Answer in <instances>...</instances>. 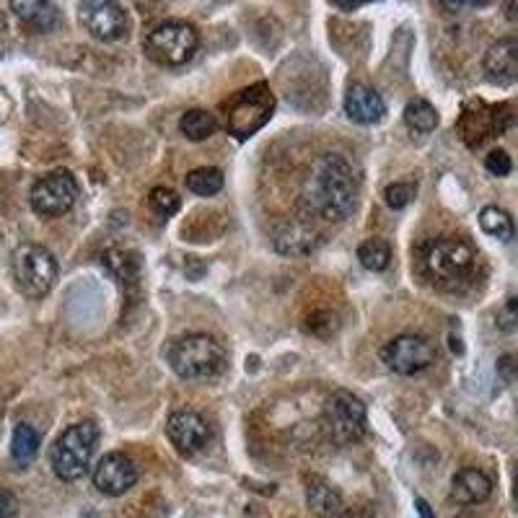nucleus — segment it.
<instances>
[{
    "label": "nucleus",
    "mask_w": 518,
    "mask_h": 518,
    "mask_svg": "<svg viewBox=\"0 0 518 518\" xmlns=\"http://www.w3.org/2000/svg\"><path fill=\"white\" fill-rule=\"evenodd\" d=\"M358 203V177L348 158L340 153H322L309 169L304 184L306 213L327 223L350 218Z\"/></svg>",
    "instance_id": "f257e3e1"
},
{
    "label": "nucleus",
    "mask_w": 518,
    "mask_h": 518,
    "mask_svg": "<svg viewBox=\"0 0 518 518\" xmlns=\"http://www.w3.org/2000/svg\"><path fill=\"white\" fill-rule=\"evenodd\" d=\"M477 252L459 236H441L423 249V270L441 291H464L477 275Z\"/></svg>",
    "instance_id": "f03ea898"
},
{
    "label": "nucleus",
    "mask_w": 518,
    "mask_h": 518,
    "mask_svg": "<svg viewBox=\"0 0 518 518\" xmlns=\"http://www.w3.org/2000/svg\"><path fill=\"white\" fill-rule=\"evenodd\" d=\"M166 363L184 381H208L221 376L228 366V353L223 342L205 332L179 335L166 348Z\"/></svg>",
    "instance_id": "7ed1b4c3"
},
{
    "label": "nucleus",
    "mask_w": 518,
    "mask_h": 518,
    "mask_svg": "<svg viewBox=\"0 0 518 518\" xmlns=\"http://www.w3.org/2000/svg\"><path fill=\"white\" fill-rule=\"evenodd\" d=\"M102 430L94 420H81L65 428L50 449V467L57 480L78 482L89 474Z\"/></svg>",
    "instance_id": "20e7f679"
},
{
    "label": "nucleus",
    "mask_w": 518,
    "mask_h": 518,
    "mask_svg": "<svg viewBox=\"0 0 518 518\" xmlns=\"http://www.w3.org/2000/svg\"><path fill=\"white\" fill-rule=\"evenodd\" d=\"M272 112H275V96L267 83H254L249 89L236 91L223 104L226 130L236 140H249L254 133H259L270 122Z\"/></svg>",
    "instance_id": "39448f33"
},
{
    "label": "nucleus",
    "mask_w": 518,
    "mask_h": 518,
    "mask_svg": "<svg viewBox=\"0 0 518 518\" xmlns=\"http://www.w3.org/2000/svg\"><path fill=\"white\" fill-rule=\"evenodd\" d=\"M146 55L164 68H182L195 57L200 34L187 21H161L146 34Z\"/></svg>",
    "instance_id": "423d86ee"
},
{
    "label": "nucleus",
    "mask_w": 518,
    "mask_h": 518,
    "mask_svg": "<svg viewBox=\"0 0 518 518\" xmlns=\"http://www.w3.org/2000/svg\"><path fill=\"white\" fill-rule=\"evenodd\" d=\"M11 270L26 298H45L57 283V259L42 244H21L11 257Z\"/></svg>",
    "instance_id": "0eeeda50"
},
{
    "label": "nucleus",
    "mask_w": 518,
    "mask_h": 518,
    "mask_svg": "<svg viewBox=\"0 0 518 518\" xmlns=\"http://www.w3.org/2000/svg\"><path fill=\"white\" fill-rule=\"evenodd\" d=\"M324 425H327L329 438L340 446L358 443L366 436L368 428V410L363 399L355 397L348 389L332 392L324 407Z\"/></svg>",
    "instance_id": "6e6552de"
},
{
    "label": "nucleus",
    "mask_w": 518,
    "mask_h": 518,
    "mask_svg": "<svg viewBox=\"0 0 518 518\" xmlns=\"http://www.w3.org/2000/svg\"><path fill=\"white\" fill-rule=\"evenodd\" d=\"M78 182L68 169H57L37 179L29 195L32 210L39 218H60L70 213L78 200Z\"/></svg>",
    "instance_id": "1a4fd4ad"
},
{
    "label": "nucleus",
    "mask_w": 518,
    "mask_h": 518,
    "mask_svg": "<svg viewBox=\"0 0 518 518\" xmlns=\"http://www.w3.org/2000/svg\"><path fill=\"white\" fill-rule=\"evenodd\" d=\"M438 350L436 345L423 335H399L394 340H389L381 350V361L386 363V368L399 376H415V373H423L425 368H430L436 363Z\"/></svg>",
    "instance_id": "9d476101"
},
{
    "label": "nucleus",
    "mask_w": 518,
    "mask_h": 518,
    "mask_svg": "<svg viewBox=\"0 0 518 518\" xmlns=\"http://www.w3.org/2000/svg\"><path fill=\"white\" fill-rule=\"evenodd\" d=\"M81 24L99 42H120L130 29V19L120 0H86L81 8Z\"/></svg>",
    "instance_id": "9b49d317"
},
{
    "label": "nucleus",
    "mask_w": 518,
    "mask_h": 518,
    "mask_svg": "<svg viewBox=\"0 0 518 518\" xmlns=\"http://www.w3.org/2000/svg\"><path fill=\"white\" fill-rule=\"evenodd\" d=\"M91 477H94V487L99 493L107 498H120V495L130 493L138 482V467L122 451H112L99 459Z\"/></svg>",
    "instance_id": "f8f14e48"
},
{
    "label": "nucleus",
    "mask_w": 518,
    "mask_h": 518,
    "mask_svg": "<svg viewBox=\"0 0 518 518\" xmlns=\"http://www.w3.org/2000/svg\"><path fill=\"white\" fill-rule=\"evenodd\" d=\"M166 436L171 446L184 456H192L203 451L210 441V425L200 412L177 410L166 420Z\"/></svg>",
    "instance_id": "ddd939ff"
},
{
    "label": "nucleus",
    "mask_w": 518,
    "mask_h": 518,
    "mask_svg": "<svg viewBox=\"0 0 518 518\" xmlns=\"http://www.w3.org/2000/svg\"><path fill=\"white\" fill-rule=\"evenodd\" d=\"M485 73L498 86H513L518 81V42L513 37L498 39L485 52Z\"/></svg>",
    "instance_id": "4468645a"
},
{
    "label": "nucleus",
    "mask_w": 518,
    "mask_h": 518,
    "mask_svg": "<svg viewBox=\"0 0 518 518\" xmlns=\"http://www.w3.org/2000/svg\"><path fill=\"white\" fill-rule=\"evenodd\" d=\"M345 114L348 120L358 122V125H376V122L384 120L386 104L381 99V94L371 86H363V83H353L345 94Z\"/></svg>",
    "instance_id": "2eb2a0df"
},
{
    "label": "nucleus",
    "mask_w": 518,
    "mask_h": 518,
    "mask_svg": "<svg viewBox=\"0 0 518 518\" xmlns=\"http://www.w3.org/2000/svg\"><path fill=\"white\" fill-rule=\"evenodd\" d=\"M493 495V480L482 469H462L451 480V498L459 506H480Z\"/></svg>",
    "instance_id": "dca6fc26"
},
{
    "label": "nucleus",
    "mask_w": 518,
    "mask_h": 518,
    "mask_svg": "<svg viewBox=\"0 0 518 518\" xmlns=\"http://www.w3.org/2000/svg\"><path fill=\"white\" fill-rule=\"evenodd\" d=\"M13 16L34 32H47L57 24L55 0H11Z\"/></svg>",
    "instance_id": "f3484780"
},
{
    "label": "nucleus",
    "mask_w": 518,
    "mask_h": 518,
    "mask_svg": "<svg viewBox=\"0 0 518 518\" xmlns=\"http://www.w3.org/2000/svg\"><path fill=\"white\" fill-rule=\"evenodd\" d=\"M306 503H309V508L316 516L322 518H335L345 511V503H342V495L337 493V487L319 480V477H311L309 480V487H306Z\"/></svg>",
    "instance_id": "a211bd4d"
},
{
    "label": "nucleus",
    "mask_w": 518,
    "mask_h": 518,
    "mask_svg": "<svg viewBox=\"0 0 518 518\" xmlns=\"http://www.w3.org/2000/svg\"><path fill=\"white\" fill-rule=\"evenodd\" d=\"M275 247L283 254H309L316 249V234L304 223H291L280 231Z\"/></svg>",
    "instance_id": "6ab92c4d"
},
{
    "label": "nucleus",
    "mask_w": 518,
    "mask_h": 518,
    "mask_svg": "<svg viewBox=\"0 0 518 518\" xmlns=\"http://www.w3.org/2000/svg\"><path fill=\"white\" fill-rule=\"evenodd\" d=\"M179 130H182V135L187 140L200 143V140L213 138L215 130H218V120H215V114L205 112V109H190V112L182 114Z\"/></svg>",
    "instance_id": "aec40b11"
},
{
    "label": "nucleus",
    "mask_w": 518,
    "mask_h": 518,
    "mask_svg": "<svg viewBox=\"0 0 518 518\" xmlns=\"http://www.w3.org/2000/svg\"><path fill=\"white\" fill-rule=\"evenodd\" d=\"M405 125L410 127V133H433L438 127V109L428 99H410L405 107Z\"/></svg>",
    "instance_id": "412c9836"
},
{
    "label": "nucleus",
    "mask_w": 518,
    "mask_h": 518,
    "mask_svg": "<svg viewBox=\"0 0 518 518\" xmlns=\"http://www.w3.org/2000/svg\"><path fill=\"white\" fill-rule=\"evenodd\" d=\"M184 187L197 197H213L223 190V171L215 166H200L184 177Z\"/></svg>",
    "instance_id": "4be33fe9"
},
{
    "label": "nucleus",
    "mask_w": 518,
    "mask_h": 518,
    "mask_svg": "<svg viewBox=\"0 0 518 518\" xmlns=\"http://www.w3.org/2000/svg\"><path fill=\"white\" fill-rule=\"evenodd\" d=\"M102 262L120 283H135V280H138L140 259L135 252H127V249H109V252L104 254Z\"/></svg>",
    "instance_id": "5701e85b"
},
{
    "label": "nucleus",
    "mask_w": 518,
    "mask_h": 518,
    "mask_svg": "<svg viewBox=\"0 0 518 518\" xmlns=\"http://www.w3.org/2000/svg\"><path fill=\"white\" fill-rule=\"evenodd\" d=\"M480 228L487 236H493L498 241H511L516 236V228H513V218L498 205H487L480 210Z\"/></svg>",
    "instance_id": "b1692460"
},
{
    "label": "nucleus",
    "mask_w": 518,
    "mask_h": 518,
    "mask_svg": "<svg viewBox=\"0 0 518 518\" xmlns=\"http://www.w3.org/2000/svg\"><path fill=\"white\" fill-rule=\"evenodd\" d=\"M39 433L32 428V425H16L13 428V436H11V456L13 462L19 464H29L34 459V456L39 454Z\"/></svg>",
    "instance_id": "393cba45"
},
{
    "label": "nucleus",
    "mask_w": 518,
    "mask_h": 518,
    "mask_svg": "<svg viewBox=\"0 0 518 518\" xmlns=\"http://www.w3.org/2000/svg\"><path fill=\"white\" fill-rule=\"evenodd\" d=\"M358 262L371 272H384L392 262V247L384 239H368L358 247Z\"/></svg>",
    "instance_id": "a878e982"
},
{
    "label": "nucleus",
    "mask_w": 518,
    "mask_h": 518,
    "mask_svg": "<svg viewBox=\"0 0 518 518\" xmlns=\"http://www.w3.org/2000/svg\"><path fill=\"white\" fill-rule=\"evenodd\" d=\"M148 205H151L153 213L161 215V218H171V215L179 210L182 200H179L177 192L169 190V187H153L151 195H148Z\"/></svg>",
    "instance_id": "bb28decb"
},
{
    "label": "nucleus",
    "mask_w": 518,
    "mask_h": 518,
    "mask_svg": "<svg viewBox=\"0 0 518 518\" xmlns=\"http://www.w3.org/2000/svg\"><path fill=\"white\" fill-rule=\"evenodd\" d=\"M417 195V187L415 184H410V182H394V184H389V187H386L384 190V200H386V205H389V208L392 210H402V208H407V205L412 203V197Z\"/></svg>",
    "instance_id": "cd10ccee"
},
{
    "label": "nucleus",
    "mask_w": 518,
    "mask_h": 518,
    "mask_svg": "<svg viewBox=\"0 0 518 518\" xmlns=\"http://www.w3.org/2000/svg\"><path fill=\"white\" fill-rule=\"evenodd\" d=\"M485 169L493 174V177H508L513 171V161L511 156H508L503 148H498V151H490L485 158Z\"/></svg>",
    "instance_id": "c85d7f7f"
},
{
    "label": "nucleus",
    "mask_w": 518,
    "mask_h": 518,
    "mask_svg": "<svg viewBox=\"0 0 518 518\" xmlns=\"http://www.w3.org/2000/svg\"><path fill=\"white\" fill-rule=\"evenodd\" d=\"M0 518H19V500L6 487H0Z\"/></svg>",
    "instance_id": "c756f323"
},
{
    "label": "nucleus",
    "mask_w": 518,
    "mask_h": 518,
    "mask_svg": "<svg viewBox=\"0 0 518 518\" xmlns=\"http://www.w3.org/2000/svg\"><path fill=\"white\" fill-rule=\"evenodd\" d=\"M443 8L449 13H459V11H467V8H482V6H490L493 0H438Z\"/></svg>",
    "instance_id": "7c9ffc66"
},
{
    "label": "nucleus",
    "mask_w": 518,
    "mask_h": 518,
    "mask_svg": "<svg viewBox=\"0 0 518 518\" xmlns=\"http://www.w3.org/2000/svg\"><path fill=\"white\" fill-rule=\"evenodd\" d=\"M337 8H342V11H355V8H361V6H368L371 0H332Z\"/></svg>",
    "instance_id": "2f4dec72"
},
{
    "label": "nucleus",
    "mask_w": 518,
    "mask_h": 518,
    "mask_svg": "<svg viewBox=\"0 0 518 518\" xmlns=\"http://www.w3.org/2000/svg\"><path fill=\"white\" fill-rule=\"evenodd\" d=\"M415 508H417V513H420V518H436V516H433V511H430V506H428V503H425L423 498H417V500H415Z\"/></svg>",
    "instance_id": "473e14b6"
},
{
    "label": "nucleus",
    "mask_w": 518,
    "mask_h": 518,
    "mask_svg": "<svg viewBox=\"0 0 518 518\" xmlns=\"http://www.w3.org/2000/svg\"><path fill=\"white\" fill-rule=\"evenodd\" d=\"M0 420H3V405H0Z\"/></svg>",
    "instance_id": "72a5a7b5"
}]
</instances>
